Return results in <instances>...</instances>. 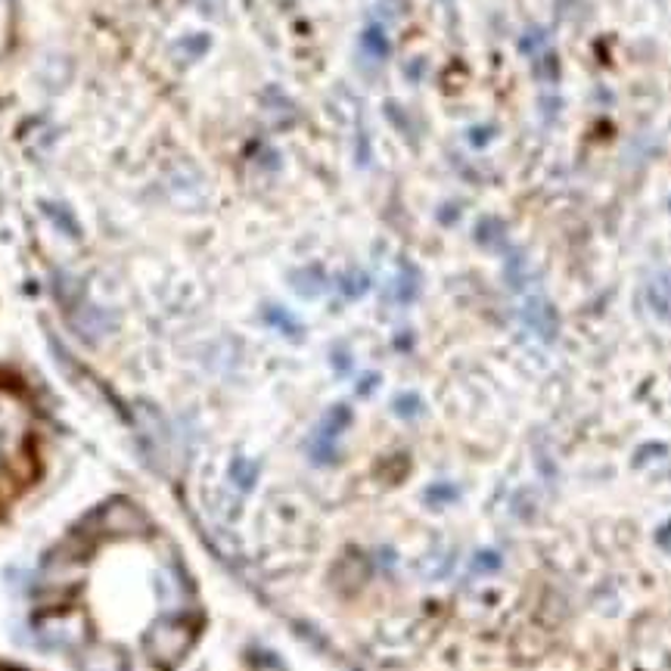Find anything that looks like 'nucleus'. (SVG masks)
Returning <instances> with one entry per match:
<instances>
[{"mask_svg": "<svg viewBox=\"0 0 671 671\" xmlns=\"http://www.w3.org/2000/svg\"><path fill=\"white\" fill-rule=\"evenodd\" d=\"M35 622L78 671H175L196 640L199 606L172 538L116 497L44 557Z\"/></svg>", "mask_w": 671, "mask_h": 671, "instance_id": "f257e3e1", "label": "nucleus"}, {"mask_svg": "<svg viewBox=\"0 0 671 671\" xmlns=\"http://www.w3.org/2000/svg\"><path fill=\"white\" fill-rule=\"evenodd\" d=\"M37 482V454L32 444L29 410L16 392L0 389V522Z\"/></svg>", "mask_w": 671, "mask_h": 671, "instance_id": "f03ea898", "label": "nucleus"}, {"mask_svg": "<svg viewBox=\"0 0 671 671\" xmlns=\"http://www.w3.org/2000/svg\"><path fill=\"white\" fill-rule=\"evenodd\" d=\"M0 671H10V669H0Z\"/></svg>", "mask_w": 671, "mask_h": 671, "instance_id": "7ed1b4c3", "label": "nucleus"}]
</instances>
